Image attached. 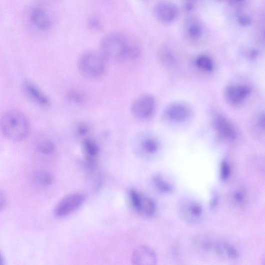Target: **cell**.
<instances>
[{
    "instance_id": "3957f363",
    "label": "cell",
    "mask_w": 265,
    "mask_h": 265,
    "mask_svg": "<svg viewBox=\"0 0 265 265\" xmlns=\"http://www.w3.org/2000/svg\"><path fill=\"white\" fill-rule=\"evenodd\" d=\"M107 62L100 52L88 50L80 56L78 67L84 77L95 80L104 76L106 72Z\"/></svg>"
},
{
    "instance_id": "6da1fadb",
    "label": "cell",
    "mask_w": 265,
    "mask_h": 265,
    "mask_svg": "<svg viewBox=\"0 0 265 265\" xmlns=\"http://www.w3.org/2000/svg\"><path fill=\"white\" fill-rule=\"evenodd\" d=\"M0 130L8 140L12 142H20L28 135L29 124L22 112L12 110L6 112L1 117Z\"/></svg>"
},
{
    "instance_id": "83f0119b",
    "label": "cell",
    "mask_w": 265,
    "mask_h": 265,
    "mask_svg": "<svg viewBox=\"0 0 265 265\" xmlns=\"http://www.w3.org/2000/svg\"><path fill=\"white\" fill-rule=\"evenodd\" d=\"M90 130L89 125L86 123H80L76 129V134L78 137H86Z\"/></svg>"
},
{
    "instance_id": "277c9868",
    "label": "cell",
    "mask_w": 265,
    "mask_h": 265,
    "mask_svg": "<svg viewBox=\"0 0 265 265\" xmlns=\"http://www.w3.org/2000/svg\"><path fill=\"white\" fill-rule=\"evenodd\" d=\"M157 108V102L152 95L146 94L140 96L132 102L130 111L136 118L146 121L152 118Z\"/></svg>"
},
{
    "instance_id": "ffe728a7",
    "label": "cell",
    "mask_w": 265,
    "mask_h": 265,
    "mask_svg": "<svg viewBox=\"0 0 265 265\" xmlns=\"http://www.w3.org/2000/svg\"><path fill=\"white\" fill-rule=\"evenodd\" d=\"M230 198L233 205L240 208L244 207L248 201L246 192L242 188H237L232 191Z\"/></svg>"
},
{
    "instance_id": "f546056e",
    "label": "cell",
    "mask_w": 265,
    "mask_h": 265,
    "mask_svg": "<svg viewBox=\"0 0 265 265\" xmlns=\"http://www.w3.org/2000/svg\"><path fill=\"white\" fill-rule=\"evenodd\" d=\"M68 98L70 101L74 102H80L83 101V96L76 92H72L68 94Z\"/></svg>"
},
{
    "instance_id": "4316f807",
    "label": "cell",
    "mask_w": 265,
    "mask_h": 265,
    "mask_svg": "<svg viewBox=\"0 0 265 265\" xmlns=\"http://www.w3.org/2000/svg\"><path fill=\"white\" fill-rule=\"evenodd\" d=\"M158 58L162 64L168 66L174 60V56L168 48L161 49L158 52Z\"/></svg>"
},
{
    "instance_id": "d6986e66",
    "label": "cell",
    "mask_w": 265,
    "mask_h": 265,
    "mask_svg": "<svg viewBox=\"0 0 265 265\" xmlns=\"http://www.w3.org/2000/svg\"><path fill=\"white\" fill-rule=\"evenodd\" d=\"M140 144L143 152L149 155L156 154L160 147L159 142L156 138L148 136L144 138L141 140Z\"/></svg>"
},
{
    "instance_id": "603a6c76",
    "label": "cell",
    "mask_w": 265,
    "mask_h": 265,
    "mask_svg": "<svg viewBox=\"0 0 265 265\" xmlns=\"http://www.w3.org/2000/svg\"><path fill=\"white\" fill-rule=\"evenodd\" d=\"M38 152L45 156H50L55 151V146L50 140H45L40 142L37 146Z\"/></svg>"
},
{
    "instance_id": "7402d4cb",
    "label": "cell",
    "mask_w": 265,
    "mask_h": 265,
    "mask_svg": "<svg viewBox=\"0 0 265 265\" xmlns=\"http://www.w3.org/2000/svg\"><path fill=\"white\" fill-rule=\"evenodd\" d=\"M214 242L208 238H198L195 242V246L202 253L213 252Z\"/></svg>"
},
{
    "instance_id": "9a60e30c",
    "label": "cell",
    "mask_w": 265,
    "mask_h": 265,
    "mask_svg": "<svg viewBox=\"0 0 265 265\" xmlns=\"http://www.w3.org/2000/svg\"><path fill=\"white\" fill-rule=\"evenodd\" d=\"M82 149L86 166L90 168H94L96 164V158L100 152L98 144L93 139L85 138L82 142Z\"/></svg>"
},
{
    "instance_id": "44dd1931",
    "label": "cell",
    "mask_w": 265,
    "mask_h": 265,
    "mask_svg": "<svg viewBox=\"0 0 265 265\" xmlns=\"http://www.w3.org/2000/svg\"><path fill=\"white\" fill-rule=\"evenodd\" d=\"M196 64L198 68L204 72H211L214 68L212 58L206 55L198 56L196 60Z\"/></svg>"
},
{
    "instance_id": "2e32d148",
    "label": "cell",
    "mask_w": 265,
    "mask_h": 265,
    "mask_svg": "<svg viewBox=\"0 0 265 265\" xmlns=\"http://www.w3.org/2000/svg\"><path fill=\"white\" fill-rule=\"evenodd\" d=\"M184 30L186 37L191 41L198 40L202 34L200 24L194 19H190L186 22Z\"/></svg>"
},
{
    "instance_id": "8992f818",
    "label": "cell",
    "mask_w": 265,
    "mask_h": 265,
    "mask_svg": "<svg viewBox=\"0 0 265 265\" xmlns=\"http://www.w3.org/2000/svg\"><path fill=\"white\" fill-rule=\"evenodd\" d=\"M192 115V110L183 102H174L168 106L163 114L164 118L172 123H183L187 122Z\"/></svg>"
},
{
    "instance_id": "e0dca14e",
    "label": "cell",
    "mask_w": 265,
    "mask_h": 265,
    "mask_svg": "<svg viewBox=\"0 0 265 265\" xmlns=\"http://www.w3.org/2000/svg\"><path fill=\"white\" fill-rule=\"evenodd\" d=\"M32 20L40 30H47L51 26V22L47 14L40 8H36L32 12Z\"/></svg>"
},
{
    "instance_id": "52a82bcc",
    "label": "cell",
    "mask_w": 265,
    "mask_h": 265,
    "mask_svg": "<svg viewBox=\"0 0 265 265\" xmlns=\"http://www.w3.org/2000/svg\"><path fill=\"white\" fill-rule=\"evenodd\" d=\"M128 197L132 207L140 214L148 217L152 216L156 214V206L150 198L143 196L134 189L130 190Z\"/></svg>"
},
{
    "instance_id": "5b68a950",
    "label": "cell",
    "mask_w": 265,
    "mask_h": 265,
    "mask_svg": "<svg viewBox=\"0 0 265 265\" xmlns=\"http://www.w3.org/2000/svg\"><path fill=\"white\" fill-rule=\"evenodd\" d=\"M178 211L184 222L190 225L200 224L204 217L202 206L194 199L182 200L179 204Z\"/></svg>"
},
{
    "instance_id": "d4e9b609",
    "label": "cell",
    "mask_w": 265,
    "mask_h": 265,
    "mask_svg": "<svg viewBox=\"0 0 265 265\" xmlns=\"http://www.w3.org/2000/svg\"><path fill=\"white\" fill-rule=\"evenodd\" d=\"M219 174L220 178L223 182H226L230 178L232 168L227 160H223L220 162Z\"/></svg>"
},
{
    "instance_id": "ac0fdd59",
    "label": "cell",
    "mask_w": 265,
    "mask_h": 265,
    "mask_svg": "<svg viewBox=\"0 0 265 265\" xmlns=\"http://www.w3.org/2000/svg\"><path fill=\"white\" fill-rule=\"evenodd\" d=\"M153 182L157 190L162 194H170L174 190L173 185L166 179L164 176L162 174H156L153 178Z\"/></svg>"
},
{
    "instance_id": "4dcf8cb0",
    "label": "cell",
    "mask_w": 265,
    "mask_h": 265,
    "mask_svg": "<svg viewBox=\"0 0 265 265\" xmlns=\"http://www.w3.org/2000/svg\"><path fill=\"white\" fill-rule=\"evenodd\" d=\"M7 196L4 190L0 188V212H2L6 207L7 204Z\"/></svg>"
},
{
    "instance_id": "30bf717a",
    "label": "cell",
    "mask_w": 265,
    "mask_h": 265,
    "mask_svg": "<svg viewBox=\"0 0 265 265\" xmlns=\"http://www.w3.org/2000/svg\"><path fill=\"white\" fill-rule=\"evenodd\" d=\"M84 201V196L79 193L69 194L58 204L54 210V215L64 218L78 209Z\"/></svg>"
},
{
    "instance_id": "7c38bea8",
    "label": "cell",
    "mask_w": 265,
    "mask_h": 265,
    "mask_svg": "<svg viewBox=\"0 0 265 265\" xmlns=\"http://www.w3.org/2000/svg\"><path fill=\"white\" fill-rule=\"evenodd\" d=\"M22 89L25 94L36 104L46 108L50 105V100L40 88L30 81H24Z\"/></svg>"
},
{
    "instance_id": "1f68e13d",
    "label": "cell",
    "mask_w": 265,
    "mask_h": 265,
    "mask_svg": "<svg viewBox=\"0 0 265 265\" xmlns=\"http://www.w3.org/2000/svg\"><path fill=\"white\" fill-rule=\"evenodd\" d=\"M238 22L242 26H248L251 22V20L245 14H240L238 16Z\"/></svg>"
},
{
    "instance_id": "484cf974",
    "label": "cell",
    "mask_w": 265,
    "mask_h": 265,
    "mask_svg": "<svg viewBox=\"0 0 265 265\" xmlns=\"http://www.w3.org/2000/svg\"><path fill=\"white\" fill-rule=\"evenodd\" d=\"M264 114H260L254 118L253 120V130L254 132H256V135H264Z\"/></svg>"
},
{
    "instance_id": "cb8c5ba5",
    "label": "cell",
    "mask_w": 265,
    "mask_h": 265,
    "mask_svg": "<svg viewBox=\"0 0 265 265\" xmlns=\"http://www.w3.org/2000/svg\"><path fill=\"white\" fill-rule=\"evenodd\" d=\"M34 179L38 184L43 186H48L52 182V176L46 172H38L35 174Z\"/></svg>"
},
{
    "instance_id": "7a4b0ae2",
    "label": "cell",
    "mask_w": 265,
    "mask_h": 265,
    "mask_svg": "<svg viewBox=\"0 0 265 265\" xmlns=\"http://www.w3.org/2000/svg\"><path fill=\"white\" fill-rule=\"evenodd\" d=\"M130 44L123 36L110 34L102 39L100 52L107 62H122L128 60Z\"/></svg>"
},
{
    "instance_id": "4fadbf2b",
    "label": "cell",
    "mask_w": 265,
    "mask_h": 265,
    "mask_svg": "<svg viewBox=\"0 0 265 265\" xmlns=\"http://www.w3.org/2000/svg\"><path fill=\"white\" fill-rule=\"evenodd\" d=\"M132 260L134 264L152 265L156 264L157 256L154 250L148 246H140L132 253Z\"/></svg>"
},
{
    "instance_id": "d6a6232c",
    "label": "cell",
    "mask_w": 265,
    "mask_h": 265,
    "mask_svg": "<svg viewBox=\"0 0 265 265\" xmlns=\"http://www.w3.org/2000/svg\"><path fill=\"white\" fill-rule=\"evenodd\" d=\"M4 264V258L2 254L1 253H0V265H2Z\"/></svg>"
},
{
    "instance_id": "836d02e7",
    "label": "cell",
    "mask_w": 265,
    "mask_h": 265,
    "mask_svg": "<svg viewBox=\"0 0 265 265\" xmlns=\"http://www.w3.org/2000/svg\"><path fill=\"white\" fill-rule=\"evenodd\" d=\"M233 2L237 3H242L244 1V0H232Z\"/></svg>"
},
{
    "instance_id": "9c48e42d",
    "label": "cell",
    "mask_w": 265,
    "mask_h": 265,
    "mask_svg": "<svg viewBox=\"0 0 265 265\" xmlns=\"http://www.w3.org/2000/svg\"><path fill=\"white\" fill-rule=\"evenodd\" d=\"M212 126L217 136L226 142H233L238 138V132L235 126L226 117L216 115L214 117Z\"/></svg>"
},
{
    "instance_id": "5bb4252c",
    "label": "cell",
    "mask_w": 265,
    "mask_h": 265,
    "mask_svg": "<svg viewBox=\"0 0 265 265\" xmlns=\"http://www.w3.org/2000/svg\"><path fill=\"white\" fill-rule=\"evenodd\" d=\"M213 252L219 258L226 260H234L240 257L238 250L226 242H214Z\"/></svg>"
},
{
    "instance_id": "8fae6325",
    "label": "cell",
    "mask_w": 265,
    "mask_h": 265,
    "mask_svg": "<svg viewBox=\"0 0 265 265\" xmlns=\"http://www.w3.org/2000/svg\"><path fill=\"white\" fill-rule=\"evenodd\" d=\"M154 14L158 21L168 24L173 22L178 17V9L172 2H162L155 6Z\"/></svg>"
},
{
    "instance_id": "f1b7e54d",
    "label": "cell",
    "mask_w": 265,
    "mask_h": 265,
    "mask_svg": "<svg viewBox=\"0 0 265 265\" xmlns=\"http://www.w3.org/2000/svg\"><path fill=\"white\" fill-rule=\"evenodd\" d=\"M88 26L91 30L98 31L101 28L102 24L100 20L96 18H92L88 22Z\"/></svg>"
},
{
    "instance_id": "ba28073f",
    "label": "cell",
    "mask_w": 265,
    "mask_h": 265,
    "mask_svg": "<svg viewBox=\"0 0 265 265\" xmlns=\"http://www.w3.org/2000/svg\"><path fill=\"white\" fill-rule=\"evenodd\" d=\"M252 90L244 84H230L224 90V97L228 104L238 107L244 104L252 94Z\"/></svg>"
}]
</instances>
